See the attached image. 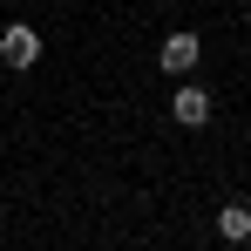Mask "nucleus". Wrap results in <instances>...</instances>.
Wrapping results in <instances>:
<instances>
[{"mask_svg": "<svg viewBox=\"0 0 251 251\" xmlns=\"http://www.w3.org/2000/svg\"><path fill=\"white\" fill-rule=\"evenodd\" d=\"M217 238H224V245H245L251 238V204H224L217 210Z\"/></svg>", "mask_w": 251, "mask_h": 251, "instance_id": "obj_4", "label": "nucleus"}, {"mask_svg": "<svg viewBox=\"0 0 251 251\" xmlns=\"http://www.w3.org/2000/svg\"><path fill=\"white\" fill-rule=\"evenodd\" d=\"M170 116H176V123H183V129H204V123H210V88H197V82H183V88H176V95H170Z\"/></svg>", "mask_w": 251, "mask_h": 251, "instance_id": "obj_2", "label": "nucleus"}, {"mask_svg": "<svg viewBox=\"0 0 251 251\" xmlns=\"http://www.w3.org/2000/svg\"><path fill=\"white\" fill-rule=\"evenodd\" d=\"M0 61H7V68H34V61H41V34H34L27 21L0 27Z\"/></svg>", "mask_w": 251, "mask_h": 251, "instance_id": "obj_1", "label": "nucleus"}, {"mask_svg": "<svg viewBox=\"0 0 251 251\" xmlns=\"http://www.w3.org/2000/svg\"><path fill=\"white\" fill-rule=\"evenodd\" d=\"M197 54H204V41H197V34H170V41L156 48L163 75H190V68H197Z\"/></svg>", "mask_w": 251, "mask_h": 251, "instance_id": "obj_3", "label": "nucleus"}]
</instances>
